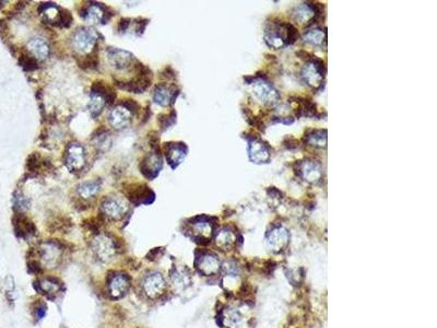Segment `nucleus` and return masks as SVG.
<instances>
[{"instance_id": "f257e3e1", "label": "nucleus", "mask_w": 437, "mask_h": 328, "mask_svg": "<svg viewBox=\"0 0 437 328\" xmlns=\"http://www.w3.org/2000/svg\"><path fill=\"white\" fill-rule=\"evenodd\" d=\"M92 251L98 260L103 262L111 261L119 251L118 243L111 235L105 233L97 234L92 241Z\"/></svg>"}, {"instance_id": "f03ea898", "label": "nucleus", "mask_w": 437, "mask_h": 328, "mask_svg": "<svg viewBox=\"0 0 437 328\" xmlns=\"http://www.w3.org/2000/svg\"><path fill=\"white\" fill-rule=\"evenodd\" d=\"M63 251V246L58 242L48 241L43 243L37 250L41 258V265L47 268H56L62 260Z\"/></svg>"}, {"instance_id": "7ed1b4c3", "label": "nucleus", "mask_w": 437, "mask_h": 328, "mask_svg": "<svg viewBox=\"0 0 437 328\" xmlns=\"http://www.w3.org/2000/svg\"><path fill=\"white\" fill-rule=\"evenodd\" d=\"M143 293L150 299H158L165 292L166 280L159 271H153L143 278L141 282Z\"/></svg>"}, {"instance_id": "20e7f679", "label": "nucleus", "mask_w": 437, "mask_h": 328, "mask_svg": "<svg viewBox=\"0 0 437 328\" xmlns=\"http://www.w3.org/2000/svg\"><path fill=\"white\" fill-rule=\"evenodd\" d=\"M97 41V33L91 27H80L73 33L71 43L79 53L87 54L93 49Z\"/></svg>"}, {"instance_id": "39448f33", "label": "nucleus", "mask_w": 437, "mask_h": 328, "mask_svg": "<svg viewBox=\"0 0 437 328\" xmlns=\"http://www.w3.org/2000/svg\"><path fill=\"white\" fill-rule=\"evenodd\" d=\"M86 149L79 142L68 144L65 154V164L70 172L81 171L86 164Z\"/></svg>"}, {"instance_id": "423d86ee", "label": "nucleus", "mask_w": 437, "mask_h": 328, "mask_svg": "<svg viewBox=\"0 0 437 328\" xmlns=\"http://www.w3.org/2000/svg\"><path fill=\"white\" fill-rule=\"evenodd\" d=\"M163 167V157L161 154V151L159 149H154V151L148 153L145 156L142 161L140 162V172L142 173V175L148 179L149 181H152L160 174Z\"/></svg>"}, {"instance_id": "0eeeda50", "label": "nucleus", "mask_w": 437, "mask_h": 328, "mask_svg": "<svg viewBox=\"0 0 437 328\" xmlns=\"http://www.w3.org/2000/svg\"><path fill=\"white\" fill-rule=\"evenodd\" d=\"M253 83V91L258 100L264 102L265 104L275 105L280 100V95L278 91L270 82H268L266 79H257Z\"/></svg>"}, {"instance_id": "6e6552de", "label": "nucleus", "mask_w": 437, "mask_h": 328, "mask_svg": "<svg viewBox=\"0 0 437 328\" xmlns=\"http://www.w3.org/2000/svg\"><path fill=\"white\" fill-rule=\"evenodd\" d=\"M101 211L104 217L113 220V221H118L126 215L128 211V206L121 199L110 197L102 203Z\"/></svg>"}, {"instance_id": "1a4fd4ad", "label": "nucleus", "mask_w": 437, "mask_h": 328, "mask_svg": "<svg viewBox=\"0 0 437 328\" xmlns=\"http://www.w3.org/2000/svg\"><path fill=\"white\" fill-rule=\"evenodd\" d=\"M323 68L325 67H323L322 60L316 58L313 62L305 65L302 70V77L304 78L305 82L313 88L321 87L322 84L323 78H325Z\"/></svg>"}, {"instance_id": "9d476101", "label": "nucleus", "mask_w": 437, "mask_h": 328, "mask_svg": "<svg viewBox=\"0 0 437 328\" xmlns=\"http://www.w3.org/2000/svg\"><path fill=\"white\" fill-rule=\"evenodd\" d=\"M129 188H127L126 195L135 206H139L141 204L150 205L156 200V194L144 184H134L129 185Z\"/></svg>"}, {"instance_id": "9b49d317", "label": "nucleus", "mask_w": 437, "mask_h": 328, "mask_svg": "<svg viewBox=\"0 0 437 328\" xmlns=\"http://www.w3.org/2000/svg\"><path fill=\"white\" fill-rule=\"evenodd\" d=\"M298 174L311 184H317L322 179V168L321 163L314 160V159H307L299 164L297 171Z\"/></svg>"}, {"instance_id": "f8f14e48", "label": "nucleus", "mask_w": 437, "mask_h": 328, "mask_svg": "<svg viewBox=\"0 0 437 328\" xmlns=\"http://www.w3.org/2000/svg\"><path fill=\"white\" fill-rule=\"evenodd\" d=\"M188 148L184 142H167L164 144V153L170 164V166L175 170L183 160L186 158Z\"/></svg>"}, {"instance_id": "ddd939ff", "label": "nucleus", "mask_w": 437, "mask_h": 328, "mask_svg": "<svg viewBox=\"0 0 437 328\" xmlns=\"http://www.w3.org/2000/svg\"><path fill=\"white\" fill-rule=\"evenodd\" d=\"M248 154H250V159L253 163L261 164L269 162L271 152L267 143L261 141L260 139L253 137L248 141Z\"/></svg>"}, {"instance_id": "4468645a", "label": "nucleus", "mask_w": 437, "mask_h": 328, "mask_svg": "<svg viewBox=\"0 0 437 328\" xmlns=\"http://www.w3.org/2000/svg\"><path fill=\"white\" fill-rule=\"evenodd\" d=\"M196 266L199 273L207 277L217 275L221 269V262L218 256L212 253H203L197 258Z\"/></svg>"}, {"instance_id": "2eb2a0df", "label": "nucleus", "mask_w": 437, "mask_h": 328, "mask_svg": "<svg viewBox=\"0 0 437 328\" xmlns=\"http://www.w3.org/2000/svg\"><path fill=\"white\" fill-rule=\"evenodd\" d=\"M289 232L285 228L278 226L272 228L267 234V243L272 251L282 252L289 244Z\"/></svg>"}, {"instance_id": "dca6fc26", "label": "nucleus", "mask_w": 437, "mask_h": 328, "mask_svg": "<svg viewBox=\"0 0 437 328\" xmlns=\"http://www.w3.org/2000/svg\"><path fill=\"white\" fill-rule=\"evenodd\" d=\"M107 57L113 67L118 70L128 69L133 65L137 64V60L134 58L129 51H126L118 48H110L107 51Z\"/></svg>"}, {"instance_id": "f3484780", "label": "nucleus", "mask_w": 437, "mask_h": 328, "mask_svg": "<svg viewBox=\"0 0 437 328\" xmlns=\"http://www.w3.org/2000/svg\"><path fill=\"white\" fill-rule=\"evenodd\" d=\"M191 233L197 242L208 243L213 233L212 223L205 217L197 218L196 221L191 223Z\"/></svg>"}, {"instance_id": "a211bd4d", "label": "nucleus", "mask_w": 437, "mask_h": 328, "mask_svg": "<svg viewBox=\"0 0 437 328\" xmlns=\"http://www.w3.org/2000/svg\"><path fill=\"white\" fill-rule=\"evenodd\" d=\"M130 281L126 275L115 274L109 280V292L112 298L119 299L124 297L129 290Z\"/></svg>"}, {"instance_id": "6ab92c4d", "label": "nucleus", "mask_w": 437, "mask_h": 328, "mask_svg": "<svg viewBox=\"0 0 437 328\" xmlns=\"http://www.w3.org/2000/svg\"><path fill=\"white\" fill-rule=\"evenodd\" d=\"M81 17L93 23L105 24L112 17V13L109 12V8H106L103 3H93L92 6L84 9V15Z\"/></svg>"}, {"instance_id": "aec40b11", "label": "nucleus", "mask_w": 437, "mask_h": 328, "mask_svg": "<svg viewBox=\"0 0 437 328\" xmlns=\"http://www.w3.org/2000/svg\"><path fill=\"white\" fill-rule=\"evenodd\" d=\"M180 94V90L173 91L171 88H167L164 84H158L153 90V102L160 106H167L175 102L177 95Z\"/></svg>"}, {"instance_id": "412c9836", "label": "nucleus", "mask_w": 437, "mask_h": 328, "mask_svg": "<svg viewBox=\"0 0 437 328\" xmlns=\"http://www.w3.org/2000/svg\"><path fill=\"white\" fill-rule=\"evenodd\" d=\"M13 228L18 237H26L36 233L34 222L21 212H17L13 217Z\"/></svg>"}, {"instance_id": "4be33fe9", "label": "nucleus", "mask_w": 437, "mask_h": 328, "mask_svg": "<svg viewBox=\"0 0 437 328\" xmlns=\"http://www.w3.org/2000/svg\"><path fill=\"white\" fill-rule=\"evenodd\" d=\"M131 117H133V114L128 110H126L124 106L118 105L110 113V123L115 129L121 130L130 125Z\"/></svg>"}, {"instance_id": "5701e85b", "label": "nucleus", "mask_w": 437, "mask_h": 328, "mask_svg": "<svg viewBox=\"0 0 437 328\" xmlns=\"http://www.w3.org/2000/svg\"><path fill=\"white\" fill-rule=\"evenodd\" d=\"M315 6L308 3L300 4V6L297 7L293 11V18L295 20L299 21L302 24L305 23H312V21L316 20V16L319 15V12H322V8H317V3H314Z\"/></svg>"}, {"instance_id": "b1692460", "label": "nucleus", "mask_w": 437, "mask_h": 328, "mask_svg": "<svg viewBox=\"0 0 437 328\" xmlns=\"http://www.w3.org/2000/svg\"><path fill=\"white\" fill-rule=\"evenodd\" d=\"M26 48L32 57L35 58L37 62H39V60L43 62V60L47 59L49 55V45L44 39H41V37H34V39H32L29 43H27Z\"/></svg>"}, {"instance_id": "393cba45", "label": "nucleus", "mask_w": 437, "mask_h": 328, "mask_svg": "<svg viewBox=\"0 0 437 328\" xmlns=\"http://www.w3.org/2000/svg\"><path fill=\"white\" fill-rule=\"evenodd\" d=\"M236 234L231 229H221L215 235V245L222 251H230L236 245Z\"/></svg>"}, {"instance_id": "a878e982", "label": "nucleus", "mask_w": 437, "mask_h": 328, "mask_svg": "<svg viewBox=\"0 0 437 328\" xmlns=\"http://www.w3.org/2000/svg\"><path fill=\"white\" fill-rule=\"evenodd\" d=\"M101 188V181H88L83 182L77 186V193L83 199H89L94 197Z\"/></svg>"}, {"instance_id": "bb28decb", "label": "nucleus", "mask_w": 437, "mask_h": 328, "mask_svg": "<svg viewBox=\"0 0 437 328\" xmlns=\"http://www.w3.org/2000/svg\"><path fill=\"white\" fill-rule=\"evenodd\" d=\"M221 321H222L223 325L225 326L236 328L242 325L243 316L236 308L229 307L222 313V315H221Z\"/></svg>"}, {"instance_id": "cd10ccee", "label": "nucleus", "mask_w": 437, "mask_h": 328, "mask_svg": "<svg viewBox=\"0 0 437 328\" xmlns=\"http://www.w3.org/2000/svg\"><path fill=\"white\" fill-rule=\"evenodd\" d=\"M91 90H92V92L97 93V94H100L101 96L104 97L106 101V104H113L116 98V92L113 90L110 86L105 84V82H102V81L94 82L92 84Z\"/></svg>"}, {"instance_id": "c85d7f7f", "label": "nucleus", "mask_w": 437, "mask_h": 328, "mask_svg": "<svg viewBox=\"0 0 437 328\" xmlns=\"http://www.w3.org/2000/svg\"><path fill=\"white\" fill-rule=\"evenodd\" d=\"M305 139L313 147L325 148L327 143V131L326 130H311L305 134Z\"/></svg>"}, {"instance_id": "c756f323", "label": "nucleus", "mask_w": 437, "mask_h": 328, "mask_svg": "<svg viewBox=\"0 0 437 328\" xmlns=\"http://www.w3.org/2000/svg\"><path fill=\"white\" fill-rule=\"evenodd\" d=\"M40 291L46 294L49 298V295H56L59 292L60 284L59 281L55 278H45L39 281Z\"/></svg>"}, {"instance_id": "7c9ffc66", "label": "nucleus", "mask_w": 437, "mask_h": 328, "mask_svg": "<svg viewBox=\"0 0 437 328\" xmlns=\"http://www.w3.org/2000/svg\"><path fill=\"white\" fill-rule=\"evenodd\" d=\"M105 105H106V101L104 97L101 96L100 94H97V93L91 92L90 101H89L88 107H89V111H90V113L93 117H96L100 115Z\"/></svg>"}, {"instance_id": "2f4dec72", "label": "nucleus", "mask_w": 437, "mask_h": 328, "mask_svg": "<svg viewBox=\"0 0 437 328\" xmlns=\"http://www.w3.org/2000/svg\"><path fill=\"white\" fill-rule=\"evenodd\" d=\"M303 39L305 42L313 45H322L326 41V32L321 29H312L304 33Z\"/></svg>"}, {"instance_id": "473e14b6", "label": "nucleus", "mask_w": 437, "mask_h": 328, "mask_svg": "<svg viewBox=\"0 0 437 328\" xmlns=\"http://www.w3.org/2000/svg\"><path fill=\"white\" fill-rule=\"evenodd\" d=\"M30 208V200L20 191H16L13 194V209L17 212H22Z\"/></svg>"}, {"instance_id": "72a5a7b5", "label": "nucleus", "mask_w": 437, "mask_h": 328, "mask_svg": "<svg viewBox=\"0 0 437 328\" xmlns=\"http://www.w3.org/2000/svg\"><path fill=\"white\" fill-rule=\"evenodd\" d=\"M72 21H73V19H72L71 13H70L68 10H66V9L59 8L58 16H57V19H56L54 25L62 27V29L63 27H70V25L72 24Z\"/></svg>"}, {"instance_id": "f704fd0d", "label": "nucleus", "mask_w": 437, "mask_h": 328, "mask_svg": "<svg viewBox=\"0 0 437 328\" xmlns=\"http://www.w3.org/2000/svg\"><path fill=\"white\" fill-rule=\"evenodd\" d=\"M19 65L24 71H35L39 69V62L31 55H22L19 59Z\"/></svg>"}, {"instance_id": "c9c22d12", "label": "nucleus", "mask_w": 437, "mask_h": 328, "mask_svg": "<svg viewBox=\"0 0 437 328\" xmlns=\"http://www.w3.org/2000/svg\"><path fill=\"white\" fill-rule=\"evenodd\" d=\"M176 123V113L175 111L171 112L170 114H163L159 116V125L162 131H165Z\"/></svg>"}, {"instance_id": "e433bc0d", "label": "nucleus", "mask_w": 437, "mask_h": 328, "mask_svg": "<svg viewBox=\"0 0 437 328\" xmlns=\"http://www.w3.org/2000/svg\"><path fill=\"white\" fill-rule=\"evenodd\" d=\"M171 278L173 279L174 283L180 285V287H182L183 284H188V275L184 274V271L182 270H174L173 274H171Z\"/></svg>"}, {"instance_id": "4c0bfd02", "label": "nucleus", "mask_w": 437, "mask_h": 328, "mask_svg": "<svg viewBox=\"0 0 437 328\" xmlns=\"http://www.w3.org/2000/svg\"><path fill=\"white\" fill-rule=\"evenodd\" d=\"M97 56L96 55H88L87 57L83 58L82 63H79L80 67L84 68V69H89V68H95L97 66Z\"/></svg>"}, {"instance_id": "58836bf2", "label": "nucleus", "mask_w": 437, "mask_h": 328, "mask_svg": "<svg viewBox=\"0 0 437 328\" xmlns=\"http://www.w3.org/2000/svg\"><path fill=\"white\" fill-rule=\"evenodd\" d=\"M121 106H124L126 110H128L131 114H136L139 110V105L138 103L134 101V100H124L121 102Z\"/></svg>"}, {"instance_id": "ea45409f", "label": "nucleus", "mask_w": 437, "mask_h": 328, "mask_svg": "<svg viewBox=\"0 0 437 328\" xmlns=\"http://www.w3.org/2000/svg\"><path fill=\"white\" fill-rule=\"evenodd\" d=\"M45 315H46V305L44 303H39L34 307V316L36 317V320L40 321Z\"/></svg>"}, {"instance_id": "a19ab883", "label": "nucleus", "mask_w": 437, "mask_h": 328, "mask_svg": "<svg viewBox=\"0 0 437 328\" xmlns=\"http://www.w3.org/2000/svg\"><path fill=\"white\" fill-rule=\"evenodd\" d=\"M15 288H16L15 279L12 278V276H7L6 279H4V289H6L7 292L10 294L13 292Z\"/></svg>"}, {"instance_id": "79ce46f5", "label": "nucleus", "mask_w": 437, "mask_h": 328, "mask_svg": "<svg viewBox=\"0 0 437 328\" xmlns=\"http://www.w3.org/2000/svg\"><path fill=\"white\" fill-rule=\"evenodd\" d=\"M148 22H149V20H145V19H138L137 29H136V33H137V34H139V35L142 34V33L144 32L145 26H147V24H148Z\"/></svg>"}, {"instance_id": "37998d69", "label": "nucleus", "mask_w": 437, "mask_h": 328, "mask_svg": "<svg viewBox=\"0 0 437 328\" xmlns=\"http://www.w3.org/2000/svg\"><path fill=\"white\" fill-rule=\"evenodd\" d=\"M130 21L131 20H130V19H128V18L120 19V21L118 23V30L120 32H125L127 29H128V26L130 24Z\"/></svg>"}, {"instance_id": "c03bdc74", "label": "nucleus", "mask_w": 437, "mask_h": 328, "mask_svg": "<svg viewBox=\"0 0 437 328\" xmlns=\"http://www.w3.org/2000/svg\"><path fill=\"white\" fill-rule=\"evenodd\" d=\"M147 112H149V114H151V112H150V109H149V107H148V109H147ZM148 117H149L148 115H144V121H148V119H149V118H148Z\"/></svg>"}, {"instance_id": "a18cd8bd", "label": "nucleus", "mask_w": 437, "mask_h": 328, "mask_svg": "<svg viewBox=\"0 0 437 328\" xmlns=\"http://www.w3.org/2000/svg\"><path fill=\"white\" fill-rule=\"evenodd\" d=\"M1 3H2V2L0 1V9H1V7H2V4H1Z\"/></svg>"}]
</instances>
